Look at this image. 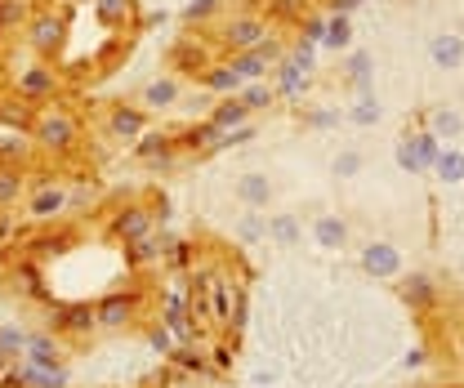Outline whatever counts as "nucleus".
I'll list each match as a JSON object with an SVG mask.
<instances>
[{
	"mask_svg": "<svg viewBox=\"0 0 464 388\" xmlns=\"http://www.w3.org/2000/svg\"><path fill=\"white\" fill-rule=\"evenodd\" d=\"M94 317H99V331H125L143 317V295L139 290H108L94 304Z\"/></svg>",
	"mask_w": 464,
	"mask_h": 388,
	"instance_id": "20e7f679",
	"label": "nucleus"
},
{
	"mask_svg": "<svg viewBox=\"0 0 464 388\" xmlns=\"http://www.w3.org/2000/svg\"><path fill=\"white\" fill-rule=\"evenodd\" d=\"M174 237H161V232H148L143 241H130L125 246V264L130 268H148V264H161L166 259V250H170Z\"/></svg>",
	"mask_w": 464,
	"mask_h": 388,
	"instance_id": "a211bd4d",
	"label": "nucleus"
},
{
	"mask_svg": "<svg viewBox=\"0 0 464 388\" xmlns=\"http://www.w3.org/2000/svg\"><path fill=\"white\" fill-rule=\"evenodd\" d=\"M0 121H9V125H18V130H23V125L32 130V121H27V108H23V103H18V108H14V103H0Z\"/></svg>",
	"mask_w": 464,
	"mask_h": 388,
	"instance_id": "3c124183",
	"label": "nucleus"
},
{
	"mask_svg": "<svg viewBox=\"0 0 464 388\" xmlns=\"http://www.w3.org/2000/svg\"><path fill=\"white\" fill-rule=\"evenodd\" d=\"M161 326L179 339V344H192L201 326L192 322V313H188V295H183V286H170L166 295H161Z\"/></svg>",
	"mask_w": 464,
	"mask_h": 388,
	"instance_id": "0eeeda50",
	"label": "nucleus"
},
{
	"mask_svg": "<svg viewBox=\"0 0 464 388\" xmlns=\"http://www.w3.org/2000/svg\"><path fill=\"white\" fill-rule=\"evenodd\" d=\"M362 166H366V157H362L357 148H344V152H335L331 174H335V179H357V174H362Z\"/></svg>",
	"mask_w": 464,
	"mask_h": 388,
	"instance_id": "4c0bfd02",
	"label": "nucleus"
},
{
	"mask_svg": "<svg viewBox=\"0 0 464 388\" xmlns=\"http://www.w3.org/2000/svg\"><path fill=\"white\" fill-rule=\"evenodd\" d=\"M27 339H32V331H23V326H14V322H5L0 326V353L14 362L18 353H27Z\"/></svg>",
	"mask_w": 464,
	"mask_h": 388,
	"instance_id": "c9c22d12",
	"label": "nucleus"
},
{
	"mask_svg": "<svg viewBox=\"0 0 464 388\" xmlns=\"http://www.w3.org/2000/svg\"><path fill=\"white\" fill-rule=\"evenodd\" d=\"M331 54H348L353 50V23H348L344 14H331L326 18V41H322Z\"/></svg>",
	"mask_w": 464,
	"mask_h": 388,
	"instance_id": "473e14b6",
	"label": "nucleus"
},
{
	"mask_svg": "<svg viewBox=\"0 0 464 388\" xmlns=\"http://www.w3.org/2000/svg\"><path fill=\"white\" fill-rule=\"evenodd\" d=\"M282 45L277 41H268V45H259V50H246V54H228V63H232V72L250 85V81H259L264 72H273L277 63H282Z\"/></svg>",
	"mask_w": 464,
	"mask_h": 388,
	"instance_id": "9d476101",
	"label": "nucleus"
},
{
	"mask_svg": "<svg viewBox=\"0 0 464 388\" xmlns=\"http://www.w3.org/2000/svg\"><path fill=\"white\" fill-rule=\"evenodd\" d=\"M72 5H94V0H72Z\"/></svg>",
	"mask_w": 464,
	"mask_h": 388,
	"instance_id": "4d7b16f0",
	"label": "nucleus"
},
{
	"mask_svg": "<svg viewBox=\"0 0 464 388\" xmlns=\"http://www.w3.org/2000/svg\"><path fill=\"white\" fill-rule=\"evenodd\" d=\"M27 215L36 223H54L67 215V188L63 183H41L32 197H27Z\"/></svg>",
	"mask_w": 464,
	"mask_h": 388,
	"instance_id": "9b49d317",
	"label": "nucleus"
},
{
	"mask_svg": "<svg viewBox=\"0 0 464 388\" xmlns=\"http://www.w3.org/2000/svg\"><path fill=\"white\" fill-rule=\"evenodd\" d=\"M398 290H402V299L411 308H429V304H433V281L424 277V273H406V277L398 281Z\"/></svg>",
	"mask_w": 464,
	"mask_h": 388,
	"instance_id": "2f4dec72",
	"label": "nucleus"
},
{
	"mask_svg": "<svg viewBox=\"0 0 464 388\" xmlns=\"http://www.w3.org/2000/svg\"><path fill=\"white\" fill-rule=\"evenodd\" d=\"M429 63L438 72H460L464 67V36L460 32H433L429 36Z\"/></svg>",
	"mask_w": 464,
	"mask_h": 388,
	"instance_id": "ddd939ff",
	"label": "nucleus"
},
{
	"mask_svg": "<svg viewBox=\"0 0 464 388\" xmlns=\"http://www.w3.org/2000/svg\"><path fill=\"white\" fill-rule=\"evenodd\" d=\"M94 18L103 27H134L139 23V5L134 0H94Z\"/></svg>",
	"mask_w": 464,
	"mask_h": 388,
	"instance_id": "a878e982",
	"label": "nucleus"
},
{
	"mask_svg": "<svg viewBox=\"0 0 464 388\" xmlns=\"http://www.w3.org/2000/svg\"><path fill=\"white\" fill-rule=\"evenodd\" d=\"M148 232H157V215H152V206H139V201H130V206L112 210V219H108V237H112L116 246L143 241Z\"/></svg>",
	"mask_w": 464,
	"mask_h": 388,
	"instance_id": "39448f33",
	"label": "nucleus"
},
{
	"mask_svg": "<svg viewBox=\"0 0 464 388\" xmlns=\"http://www.w3.org/2000/svg\"><path fill=\"white\" fill-rule=\"evenodd\" d=\"M166 152H174V134H166V130H148L139 143H134V157L143 161V166H152V161H161Z\"/></svg>",
	"mask_w": 464,
	"mask_h": 388,
	"instance_id": "c756f323",
	"label": "nucleus"
},
{
	"mask_svg": "<svg viewBox=\"0 0 464 388\" xmlns=\"http://www.w3.org/2000/svg\"><path fill=\"white\" fill-rule=\"evenodd\" d=\"M58 72L50 63H32V67H23V76L14 81V90H18V99L23 103H45V99H54L58 94Z\"/></svg>",
	"mask_w": 464,
	"mask_h": 388,
	"instance_id": "1a4fd4ad",
	"label": "nucleus"
},
{
	"mask_svg": "<svg viewBox=\"0 0 464 388\" xmlns=\"http://www.w3.org/2000/svg\"><path fill=\"white\" fill-rule=\"evenodd\" d=\"M237 201H241L246 210H264V206L273 201V179H268L264 170H246V174L237 179Z\"/></svg>",
	"mask_w": 464,
	"mask_h": 388,
	"instance_id": "4468645a",
	"label": "nucleus"
},
{
	"mask_svg": "<svg viewBox=\"0 0 464 388\" xmlns=\"http://www.w3.org/2000/svg\"><path fill=\"white\" fill-rule=\"evenodd\" d=\"M402 366L406 371H420V366H424V348H411V353L402 357Z\"/></svg>",
	"mask_w": 464,
	"mask_h": 388,
	"instance_id": "5fc2aeb1",
	"label": "nucleus"
},
{
	"mask_svg": "<svg viewBox=\"0 0 464 388\" xmlns=\"http://www.w3.org/2000/svg\"><path fill=\"white\" fill-rule=\"evenodd\" d=\"M290 58L304 67V72H313V63H317V45H308V41H299L295 50H290Z\"/></svg>",
	"mask_w": 464,
	"mask_h": 388,
	"instance_id": "8fccbe9b",
	"label": "nucleus"
},
{
	"mask_svg": "<svg viewBox=\"0 0 464 388\" xmlns=\"http://www.w3.org/2000/svg\"><path fill=\"white\" fill-rule=\"evenodd\" d=\"M183 143H188L192 152H224V130H219L215 121H201V125H192V130L183 134Z\"/></svg>",
	"mask_w": 464,
	"mask_h": 388,
	"instance_id": "7c9ffc66",
	"label": "nucleus"
},
{
	"mask_svg": "<svg viewBox=\"0 0 464 388\" xmlns=\"http://www.w3.org/2000/svg\"><path fill=\"white\" fill-rule=\"evenodd\" d=\"M76 139H81V125H76V116L63 108H45L36 121H32V143L41 148V152H72L76 148Z\"/></svg>",
	"mask_w": 464,
	"mask_h": 388,
	"instance_id": "f03ea898",
	"label": "nucleus"
},
{
	"mask_svg": "<svg viewBox=\"0 0 464 388\" xmlns=\"http://www.w3.org/2000/svg\"><path fill=\"white\" fill-rule=\"evenodd\" d=\"M438 152H442V143H438L433 130H415V134H402V139H398V166H402L406 174H429L433 161H438Z\"/></svg>",
	"mask_w": 464,
	"mask_h": 388,
	"instance_id": "423d86ee",
	"label": "nucleus"
},
{
	"mask_svg": "<svg viewBox=\"0 0 464 388\" xmlns=\"http://www.w3.org/2000/svg\"><path fill=\"white\" fill-rule=\"evenodd\" d=\"M273 99H277V90H273V85H264V81H250V85L241 90V103H246V108H250V112L268 108Z\"/></svg>",
	"mask_w": 464,
	"mask_h": 388,
	"instance_id": "79ce46f5",
	"label": "nucleus"
},
{
	"mask_svg": "<svg viewBox=\"0 0 464 388\" xmlns=\"http://www.w3.org/2000/svg\"><path fill=\"white\" fill-rule=\"evenodd\" d=\"M67 241H72V232H50V237H36V241H32V250H27V259L63 255V250H67Z\"/></svg>",
	"mask_w": 464,
	"mask_h": 388,
	"instance_id": "58836bf2",
	"label": "nucleus"
},
{
	"mask_svg": "<svg viewBox=\"0 0 464 388\" xmlns=\"http://www.w3.org/2000/svg\"><path fill=\"white\" fill-rule=\"evenodd\" d=\"M264 232H268V241H273V246H282V250H290V246H299V241H304V223H299V215H290V210L268 215V219H264Z\"/></svg>",
	"mask_w": 464,
	"mask_h": 388,
	"instance_id": "aec40b11",
	"label": "nucleus"
},
{
	"mask_svg": "<svg viewBox=\"0 0 464 388\" xmlns=\"http://www.w3.org/2000/svg\"><path fill=\"white\" fill-rule=\"evenodd\" d=\"M215 14H219V0H188V5H183V23H192V27L210 23Z\"/></svg>",
	"mask_w": 464,
	"mask_h": 388,
	"instance_id": "c03bdc74",
	"label": "nucleus"
},
{
	"mask_svg": "<svg viewBox=\"0 0 464 388\" xmlns=\"http://www.w3.org/2000/svg\"><path fill=\"white\" fill-rule=\"evenodd\" d=\"M232 232H237V241H246V246H255L259 237H268V232H264V219H259V210H246Z\"/></svg>",
	"mask_w": 464,
	"mask_h": 388,
	"instance_id": "a19ab883",
	"label": "nucleus"
},
{
	"mask_svg": "<svg viewBox=\"0 0 464 388\" xmlns=\"http://www.w3.org/2000/svg\"><path fill=\"white\" fill-rule=\"evenodd\" d=\"M54 331H58V335H94V331H99V317H94V304H76V308H58Z\"/></svg>",
	"mask_w": 464,
	"mask_h": 388,
	"instance_id": "4be33fe9",
	"label": "nucleus"
},
{
	"mask_svg": "<svg viewBox=\"0 0 464 388\" xmlns=\"http://www.w3.org/2000/svg\"><path fill=\"white\" fill-rule=\"evenodd\" d=\"M210 121H215L219 130H232V125H246V121H250V108L241 103V94H228L224 103H215Z\"/></svg>",
	"mask_w": 464,
	"mask_h": 388,
	"instance_id": "72a5a7b5",
	"label": "nucleus"
},
{
	"mask_svg": "<svg viewBox=\"0 0 464 388\" xmlns=\"http://www.w3.org/2000/svg\"><path fill=\"white\" fill-rule=\"evenodd\" d=\"M201 81H206V90H215V94H224V99H228V94H241V90H246V81H241V76L232 72L228 58H215V63H210V67L201 72Z\"/></svg>",
	"mask_w": 464,
	"mask_h": 388,
	"instance_id": "5701e85b",
	"label": "nucleus"
},
{
	"mask_svg": "<svg viewBox=\"0 0 464 388\" xmlns=\"http://www.w3.org/2000/svg\"><path fill=\"white\" fill-rule=\"evenodd\" d=\"M170 362L179 366V371H188V375H201V371L210 366V362H206L201 353H192V344H179V348L170 353Z\"/></svg>",
	"mask_w": 464,
	"mask_h": 388,
	"instance_id": "37998d69",
	"label": "nucleus"
},
{
	"mask_svg": "<svg viewBox=\"0 0 464 388\" xmlns=\"http://www.w3.org/2000/svg\"><path fill=\"white\" fill-rule=\"evenodd\" d=\"M268 14L277 23H304L308 18V0H268Z\"/></svg>",
	"mask_w": 464,
	"mask_h": 388,
	"instance_id": "ea45409f",
	"label": "nucleus"
},
{
	"mask_svg": "<svg viewBox=\"0 0 464 388\" xmlns=\"http://www.w3.org/2000/svg\"><path fill=\"white\" fill-rule=\"evenodd\" d=\"M232 295H237V281L215 273V286H210V326L215 331H232Z\"/></svg>",
	"mask_w": 464,
	"mask_h": 388,
	"instance_id": "f3484780",
	"label": "nucleus"
},
{
	"mask_svg": "<svg viewBox=\"0 0 464 388\" xmlns=\"http://www.w3.org/2000/svg\"><path fill=\"white\" fill-rule=\"evenodd\" d=\"M23 362H27V366H36V371H58V366H63V348H58L54 335L41 331V335H32V339H27Z\"/></svg>",
	"mask_w": 464,
	"mask_h": 388,
	"instance_id": "6ab92c4d",
	"label": "nucleus"
},
{
	"mask_svg": "<svg viewBox=\"0 0 464 388\" xmlns=\"http://www.w3.org/2000/svg\"><path fill=\"white\" fill-rule=\"evenodd\" d=\"M335 121H340L335 112H308V116H304V125H313V130H331Z\"/></svg>",
	"mask_w": 464,
	"mask_h": 388,
	"instance_id": "603ef678",
	"label": "nucleus"
},
{
	"mask_svg": "<svg viewBox=\"0 0 464 388\" xmlns=\"http://www.w3.org/2000/svg\"><path fill=\"white\" fill-rule=\"evenodd\" d=\"M9 281H14V290H18V295H27V299H36V304H50V286H45V277H41L36 259H27V255H23V259L14 264Z\"/></svg>",
	"mask_w": 464,
	"mask_h": 388,
	"instance_id": "2eb2a0df",
	"label": "nucleus"
},
{
	"mask_svg": "<svg viewBox=\"0 0 464 388\" xmlns=\"http://www.w3.org/2000/svg\"><path fill=\"white\" fill-rule=\"evenodd\" d=\"M27 45L41 54V63L58 58L63 54V45H67V14L54 9V5L36 9V14L27 18Z\"/></svg>",
	"mask_w": 464,
	"mask_h": 388,
	"instance_id": "7ed1b4c3",
	"label": "nucleus"
},
{
	"mask_svg": "<svg viewBox=\"0 0 464 388\" xmlns=\"http://www.w3.org/2000/svg\"><path fill=\"white\" fill-rule=\"evenodd\" d=\"M179 94H183V85L174 81V76H152L148 85H143V94H139V103L152 112H166L179 103Z\"/></svg>",
	"mask_w": 464,
	"mask_h": 388,
	"instance_id": "412c9836",
	"label": "nucleus"
},
{
	"mask_svg": "<svg viewBox=\"0 0 464 388\" xmlns=\"http://www.w3.org/2000/svg\"><path fill=\"white\" fill-rule=\"evenodd\" d=\"M32 152H36V143H32V134H18V130H9V134H0V166H14L23 170L32 161Z\"/></svg>",
	"mask_w": 464,
	"mask_h": 388,
	"instance_id": "bb28decb",
	"label": "nucleus"
},
{
	"mask_svg": "<svg viewBox=\"0 0 464 388\" xmlns=\"http://www.w3.org/2000/svg\"><path fill=\"white\" fill-rule=\"evenodd\" d=\"M344 81L348 85H357L362 94H371V76H375V58L366 54V50H348L344 54Z\"/></svg>",
	"mask_w": 464,
	"mask_h": 388,
	"instance_id": "cd10ccee",
	"label": "nucleus"
},
{
	"mask_svg": "<svg viewBox=\"0 0 464 388\" xmlns=\"http://www.w3.org/2000/svg\"><path fill=\"white\" fill-rule=\"evenodd\" d=\"M174 166H179V152H166L161 161H152V166H148V170H152V174H170Z\"/></svg>",
	"mask_w": 464,
	"mask_h": 388,
	"instance_id": "864d4df0",
	"label": "nucleus"
},
{
	"mask_svg": "<svg viewBox=\"0 0 464 388\" xmlns=\"http://www.w3.org/2000/svg\"><path fill=\"white\" fill-rule=\"evenodd\" d=\"M255 139V125L246 121V125H232V130H224V148H241V143H250Z\"/></svg>",
	"mask_w": 464,
	"mask_h": 388,
	"instance_id": "09e8293b",
	"label": "nucleus"
},
{
	"mask_svg": "<svg viewBox=\"0 0 464 388\" xmlns=\"http://www.w3.org/2000/svg\"><path fill=\"white\" fill-rule=\"evenodd\" d=\"M148 344H152V348H157V353H161V357H170L174 348H179V339H174V335L166 331V326H161V322H157V326H152V331H148Z\"/></svg>",
	"mask_w": 464,
	"mask_h": 388,
	"instance_id": "a18cd8bd",
	"label": "nucleus"
},
{
	"mask_svg": "<svg viewBox=\"0 0 464 388\" xmlns=\"http://www.w3.org/2000/svg\"><path fill=\"white\" fill-rule=\"evenodd\" d=\"M219 388H224V384H219Z\"/></svg>",
	"mask_w": 464,
	"mask_h": 388,
	"instance_id": "bf43d9fd",
	"label": "nucleus"
},
{
	"mask_svg": "<svg viewBox=\"0 0 464 388\" xmlns=\"http://www.w3.org/2000/svg\"><path fill=\"white\" fill-rule=\"evenodd\" d=\"M108 134L139 143L148 134V112L139 108V103H112V112H108Z\"/></svg>",
	"mask_w": 464,
	"mask_h": 388,
	"instance_id": "f8f14e48",
	"label": "nucleus"
},
{
	"mask_svg": "<svg viewBox=\"0 0 464 388\" xmlns=\"http://www.w3.org/2000/svg\"><path fill=\"white\" fill-rule=\"evenodd\" d=\"M268 41H273V23H268L264 14H232V18L219 23V32H215V45L228 50V54L259 50V45H268Z\"/></svg>",
	"mask_w": 464,
	"mask_h": 388,
	"instance_id": "f257e3e1",
	"label": "nucleus"
},
{
	"mask_svg": "<svg viewBox=\"0 0 464 388\" xmlns=\"http://www.w3.org/2000/svg\"><path fill=\"white\" fill-rule=\"evenodd\" d=\"M313 241L322 246V250H344L348 246V219L344 215H335V210H322L317 219H313Z\"/></svg>",
	"mask_w": 464,
	"mask_h": 388,
	"instance_id": "dca6fc26",
	"label": "nucleus"
},
{
	"mask_svg": "<svg viewBox=\"0 0 464 388\" xmlns=\"http://www.w3.org/2000/svg\"><path fill=\"white\" fill-rule=\"evenodd\" d=\"M429 130L438 134V143H442V148H447V143H460L464 139V116L456 108H447V103H442V108L429 112Z\"/></svg>",
	"mask_w": 464,
	"mask_h": 388,
	"instance_id": "393cba45",
	"label": "nucleus"
},
{
	"mask_svg": "<svg viewBox=\"0 0 464 388\" xmlns=\"http://www.w3.org/2000/svg\"><path fill=\"white\" fill-rule=\"evenodd\" d=\"M27 18V5L23 0H0V27H18Z\"/></svg>",
	"mask_w": 464,
	"mask_h": 388,
	"instance_id": "de8ad7c7",
	"label": "nucleus"
},
{
	"mask_svg": "<svg viewBox=\"0 0 464 388\" xmlns=\"http://www.w3.org/2000/svg\"><path fill=\"white\" fill-rule=\"evenodd\" d=\"M433 179H438L442 188L464 183V148L460 143H447V148L438 152V161H433Z\"/></svg>",
	"mask_w": 464,
	"mask_h": 388,
	"instance_id": "b1692460",
	"label": "nucleus"
},
{
	"mask_svg": "<svg viewBox=\"0 0 464 388\" xmlns=\"http://www.w3.org/2000/svg\"><path fill=\"white\" fill-rule=\"evenodd\" d=\"M362 273L375 281L402 277V250H398L393 241H366V246H362Z\"/></svg>",
	"mask_w": 464,
	"mask_h": 388,
	"instance_id": "6e6552de",
	"label": "nucleus"
},
{
	"mask_svg": "<svg viewBox=\"0 0 464 388\" xmlns=\"http://www.w3.org/2000/svg\"><path fill=\"white\" fill-rule=\"evenodd\" d=\"M18 197H23V170L0 166V210L5 206H18Z\"/></svg>",
	"mask_w": 464,
	"mask_h": 388,
	"instance_id": "e433bc0d",
	"label": "nucleus"
},
{
	"mask_svg": "<svg viewBox=\"0 0 464 388\" xmlns=\"http://www.w3.org/2000/svg\"><path fill=\"white\" fill-rule=\"evenodd\" d=\"M348 121L353 125H362V130H371V125H380L384 121V108H380V99L375 94H362L353 108H348Z\"/></svg>",
	"mask_w": 464,
	"mask_h": 388,
	"instance_id": "f704fd0d",
	"label": "nucleus"
},
{
	"mask_svg": "<svg viewBox=\"0 0 464 388\" xmlns=\"http://www.w3.org/2000/svg\"><path fill=\"white\" fill-rule=\"evenodd\" d=\"M304 41L308 45H322L326 41V14H308L304 18Z\"/></svg>",
	"mask_w": 464,
	"mask_h": 388,
	"instance_id": "49530a36",
	"label": "nucleus"
},
{
	"mask_svg": "<svg viewBox=\"0 0 464 388\" xmlns=\"http://www.w3.org/2000/svg\"><path fill=\"white\" fill-rule=\"evenodd\" d=\"M273 76H277V85H273L277 94H290V99H295V94H304V90H308V72H304V67H299L290 54L273 67Z\"/></svg>",
	"mask_w": 464,
	"mask_h": 388,
	"instance_id": "c85d7f7f",
	"label": "nucleus"
},
{
	"mask_svg": "<svg viewBox=\"0 0 464 388\" xmlns=\"http://www.w3.org/2000/svg\"><path fill=\"white\" fill-rule=\"evenodd\" d=\"M5 371H9V357H5V353H0V380H5Z\"/></svg>",
	"mask_w": 464,
	"mask_h": 388,
	"instance_id": "6e6d98bb",
	"label": "nucleus"
},
{
	"mask_svg": "<svg viewBox=\"0 0 464 388\" xmlns=\"http://www.w3.org/2000/svg\"><path fill=\"white\" fill-rule=\"evenodd\" d=\"M460 357H464V339H460Z\"/></svg>",
	"mask_w": 464,
	"mask_h": 388,
	"instance_id": "13d9d810",
	"label": "nucleus"
}]
</instances>
